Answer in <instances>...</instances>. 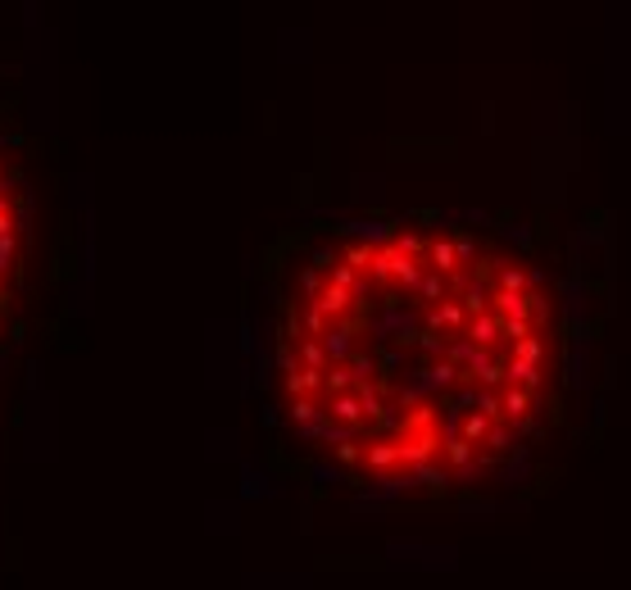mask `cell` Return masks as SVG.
Segmentation results:
<instances>
[{"instance_id": "obj_1", "label": "cell", "mask_w": 631, "mask_h": 590, "mask_svg": "<svg viewBox=\"0 0 631 590\" xmlns=\"http://www.w3.org/2000/svg\"><path fill=\"white\" fill-rule=\"evenodd\" d=\"M568 359V305L532 250L459 218H373L323 232L286 273L273 400L332 482L454 500L532 459Z\"/></svg>"}, {"instance_id": "obj_2", "label": "cell", "mask_w": 631, "mask_h": 590, "mask_svg": "<svg viewBox=\"0 0 631 590\" xmlns=\"http://www.w3.org/2000/svg\"><path fill=\"white\" fill-rule=\"evenodd\" d=\"M23 241H28V214H23V187L10 159L0 155V318L14 300L23 268Z\"/></svg>"}]
</instances>
